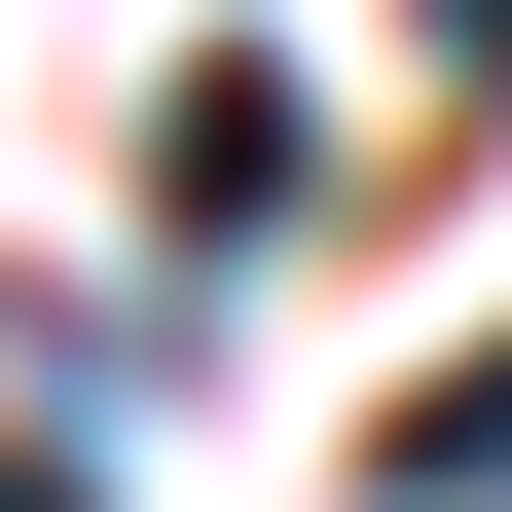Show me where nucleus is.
I'll return each instance as SVG.
<instances>
[{
  "label": "nucleus",
  "mask_w": 512,
  "mask_h": 512,
  "mask_svg": "<svg viewBox=\"0 0 512 512\" xmlns=\"http://www.w3.org/2000/svg\"><path fill=\"white\" fill-rule=\"evenodd\" d=\"M366 476H403V512H512V330H476V366H439V403H403V439H366Z\"/></svg>",
  "instance_id": "nucleus-2"
},
{
  "label": "nucleus",
  "mask_w": 512,
  "mask_h": 512,
  "mask_svg": "<svg viewBox=\"0 0 512 512\" xmlns=\"http://www.w3.org/2000/svg\"><path fill=\"white\" fill-rule=\"evenodd\" d=\"M403 37H439V74H512V0H403Z\"/></svg>",
  "instance_id": "nucleus-3"
},
{
  "label": "nucleus",
  "mask_w": 512,
  "mask_h": 512,
  "mask_svg": "<svg viewBox=\"0 0 512 512\" xmlns=\"http://www.w3.org/2000/svg\"><path fill=\"white\" fill-rule=\"evenodd\" d=\"M293 147H330L293 74H183V110H147V183H183V220H293Z\"/></svg>",
  "instance_id": "nucleus-1"
},
{
  "label": "nucleus",
  "mask_w": 512,
  "mask_h": 512,
  "mask_svg": "<svg viewBox=\"0 0 512 512\" xmlns=\"http://www.w3.org/2000/svg\"><path fill=\"white\" fill-rule=\"evenodd\" d=\"M0 512H110V476H0Z\"/></svg>",
  "instance_id": "nucleus-4"
}]
</instances>
